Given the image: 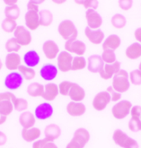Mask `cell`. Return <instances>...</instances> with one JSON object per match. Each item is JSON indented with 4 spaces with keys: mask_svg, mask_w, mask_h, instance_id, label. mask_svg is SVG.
<instances>
[{
    "mask_svg": "<svg viewBox=\"0 0 141 148\" xmlns=\"http://www.w3.org/2000/svg\"><path fill=\"white\" fill-rule=\"evenodd\" d=\"M128 77L129 75L126 71L122 69L120 70L112 77V88L119 93H124L129 90L131 84Z\"/></svg>",
    "mask_w": 141,
    "mask_h": 148,
    "instance_id": "6da1fadb",
    "label": "cell"
},
{
    "mask_svg": "<svg viewBox=\"0 0 141 148\" xmlns=\"http://www.w3.org/2000/svg\"><path fill=\"white\" fill-rule=\"evenodd\" d=\"M90 139V134L88 130L80 127L77 129L74 133L72 140L68 143L66 148H84Z\"/></svg>",
    "mask_w": 141,
    "mask_h": 148,
    "instance_id": "7a4b0ae2",
    "label": "cell"
},
{
    "mask_svg": "<svg viewBox=\"0 0 141 148\" xmlns=\"http://www.w3.org/2000/svg\"><path fill=\"white\" fill-rule=\"evenodd\" d=\"M58 32L63 39L67 41L76 40L78 36V31L73 21L70 20H64L60 22L58 27Z\"/></svg>",
    "mask_w": 141,
    "mask_h": 148,
    "instance_id": "3957f363",
    "label": "cell"
},
{
    "mask_svg": "<svg viewBox=\"0 0 141 148\" xmlns=\"http://www.w3.org/2000/svg\"><path fill=\"white\" fill-rule=\"evenodd\" d=\"M112 139L119 147L122 148H139V145L135 139L129 137L126 133L120 129L113 132Z\"/></svg>",
    "mask_w": 141,
    "mask_h": 148,
    "instance_id": "277c9868",
    "label": "cell"
},
{
    "mask_svg": "<svg viewBox=\"0 0 141 148\" xmlns=\"http://www.w3.org/2000/svg\"><path fill=\"white\" fill-rule=\"evenodd\" d=\"M16 96L11 92L0 93V114L3 116H8L12 112L14 106L13 101Z\"/></svg>",
    "mask_w": 141,
    "mask_h": 148,
    "instance_id": "5b68a950",
    "label": "cell"
},
{
    "mask_svg": "<svg viewBox=\"0 0 141 148\" xmlns=\"http://www.w3.org/2000/svg\"><path fill=\"white\" fill-rule=\"evenodd\" d=\"M132 108V104L128 101H121L112 107V115L117 119H122L129 114Z\"/></svg>",
    "mask_w": 141,
    "mask_h": 148,
    "instance_id": "8992f818",
    "label": "cell"
},
{
    "mask_svg": "<svg viewBox=\"0 0 141 148\" xmlns=\"http://www.w3.org/2000/svg\"><path fill=\"white\" fill-rule=\"evenodd\" d=\"M23 82V77L20 73L12 72L6 76L4 86L8 90H14L18 89Z\"/></svg>",
    "mask_w": 141,
    "mask_h": 148,
    "instance_id": "52a82bcc",
    "label": "cell"
},
{
    "mask_svg": "<svg viewBox=\"0 0 141 148\" xmlns=\"http://www.w3.org/2000/svg\"><path fill=\"white\" fill-rule=\"evenodd\" d=\"M131 119L129 122V128L132 132L141 131V107L135 106L131 108Z\"/></svg>",
    "mask_w": 141,
    "mask_h": 148,
    "instance_id": "ba28073f",
    "label": "cell"
},
{
    "mask_svg": "<svg viewBox=\"0 0 141 148\" xmlns=\"http://www.w3.org/2000/svg\"><path fill=\"white\" fill-rule=\"evenodd\" d=\"M13 34H14V38L21 46H26L31 44L32 40L31 32L26 30L23 26H18L16 28Z\"/></svg>",
    "mask_w": 141,
    "mask_h": 148,
    "instance_id": "9c48e42d",
    "label": "cell"
},
{
    "mask_svg": "<svg viewBox=\"0 0 141 148\" xmlns=\"http://www.w3.org/2000/svg\"><path fill=\"white\" fill-rule=\"evenodd\" d=\"M73 58L72 55L67 51L60 52L57 57V64L59 69L63 73H66V72L70 71L72 69Z\"/></svg>",
    "mask_w": 141,
    "mask_h": 148,
    "instance_id": "30bf717a",
    "label": "cell"
},
{
    "mask_svg": "<svg viewBox=\"0 0 141 148\" xmlns=\"http://www.w3.org/2000/svg\"><path fill=\"white\" fill-rule=\"evenodd\" d=\"M111 101V100L109 93L107 91H102L94 97L93 106L96 110L102 111L106 107Z\"/></svg>",
    "mask_w": 141,
    "mask_h": 148,
    "instance_id": "8fae6325",
    "label": "cell"
},
{
    "mask_svg": "<svg viewBox=\"0 0 141 148\" xmlns=\"http://www.w3.org/2000/svg\"><path fill=\"white\" fill-rule=\"evenodd\" d=\"M53 110L52 106L47 102L41 103L37 106L35 110V117L40 120H46L52 116Z\"/></svg>",
    "mask_w": 141,
    "mask_h": 148,
    "instance_id": "7c38bea8",
    "label": "cell"
},
{
    "mask_svg": "<svg viewBox=\"0 0 141 148\" xmlns=\"http://www.w3.org/2000/svg\"><path fill=\"white\" fill-rule=\"evenodd\" d=\"M64 48L67 52L76 53L78 56H83L86 50V45L81 40H72L66 41Z\"/></svg>",
    "mask_w": 141,
    "mask_h": 148,
    "instance_id": "4fadbf2b",
    "label": "cell"
},
{
    "mask_svg": "<svg viewBox=\"0 0 141 148\" xmlns=\"http://www.w3.org/2000/svg\"><path fill=\"white\" fill-rule=\"evenodd\" d=\"M120 62L115 61L114 64H104L103 68L99 71V74L101 77L104 80H108L114 77L120 69Z\"/></svg>",
    "mask_w": 141,
    "mask_h": 148,
    "instance_id": "5bb4252c",
    "label": "cell"
},
{
    "mask_svg": "<svg viewBox=\"0 0 141 148\" xmlns=\"http://www.w3.org/2000/svg\"><path fill=\"white\" fill-rule=\"evenodd\" d=\"M86 19L90 29H97L102 24V18L99 13L93 9H88L86 12Z\"/></svg>",
    "mask_w": 141,
    "mask_h": 148,
    "instance_id": "9a60e30c",
    "label": "cell"
},
{
    "mask_svg": "<svg viewBox=\"0 0 141 148\" xmlns=\"http://www.w3.org/2000/svg\"><path fill=\"white\" fill-rule=\"evenodd\" d=\"M58 74V69L52 64H46L43 65L40 70V75L46 81H52Z\"/></svg>",
    "mask_w": 141,
    "mask_h": 148,
    "instance_id": "2e32d148",
    "label": "cell"
},
{
    "mask_svg": "<svg viewBox=\"0 0 141 148\" xmlns=\"http://www.w3.org/2000/svg\"><path fill=\"white\" fill-rule=\"evenodd\" d=\"M42 50L46 57L49 59L56 58L59 51L57 44L53 40H47L42 45Z\"/></svg>",
    "mask_w": 141,
    "mask_h": 148,
    "instance_id": "e0dca14e",
    "label": "cell"
},
{
    "mask_svg": "<svg viewBox=\"0 0 141 148\" xmlns=\"http://www.w3.org/2000/svg\"><path fill=\"white\" fill-rule=\"evenodd\" d=\"M25 22L27 28L31 31H35L40 26L39 12L28 11L25 14Z\"/></svg>",
    "mask_w": 141,
    "mask_h": 148,
    "instance_id": "ac0fdd59",
    "label": "cell"
},
{
    "mask_svg": "<svg viewBox=\"0 0 141 148\" xmlns=\"http://www.w3.org/2000/svg\"><path fill=\"white\" fill-rule=\"evenodd\" d=\"M85 36L94 45H99L104 39V33L101 30H92L88 27L85 28Z\"/></svg>",
    "mask_w": 141,
    "mask_h": 148,
    "instance_id": "d6986e66",
    "label": "cell"
},
{
    "mask_svg": "<svg viewBox=\"0 0 141 148\" xmlns=\"http://www.w3.org/2000/svg\"><path fill=\"white\" fill-rule=\"evenodd\" d=\"M41 132L38 127H31V128H23L21 131V137L23 140L27 143L36 142L41 137Z\"/></svg>",
    "mask_w": 141,
    "mask_h": 148,
    "instance_id": "ffe728a7",
    "label": "cell"
},
{
    "mask_svg": "<svg viewBox=\"0 0 141 148\" xmlns=\"http://www.w3.org/2000/svg\"><path fill=\"white\" fill-rule=\"evenodd\" d=\"M104 62L99 55H92L88 58V69L91 73H99V71L103 68Z\"/></svg>",
    "mask_w": 141,
    "mask_h": 148,
    "instance_id": "44dd1931",
    "label": "cell"
},
{
    "mask_svg": "<svg viewBox=\"0 0 141 148\" xmlns=\"http://www.w3.org/2000/svg\"><path fill=\"white\" fill-rule=\"evenodd\" d=\"M6 68L10 71H15L21 66V57L17 53H8L5 58Z\"/></svg>",
    "mask_w": 141,
    "mask_h": 148,
    "instance_id": "7402d4cb",
    "label": "cell"
},
{
    "mask_svg": "<svg viewBox=\"0 0 141 148\" xmlns=\"http://www.w3.org/2000/svg\"><path fill=\"white\" fill-rule=\"evenodd\" d=\"M66 109L68 114L73 117L81 116L86 111V107L84 104L80 102H74V101L69 102Z\"/></svg>",
    "mask_w": 141,
    "mask_h": 148,
    "instance_id": "603a6c76",
    "label": "cell"
},
{
    "mask_svg": "<svg viewBox=\"0 0 141 148\" xmlns=\"http://www.w3.org/2000/svg\"><path fill=\"white\" fill-rule=\"evenodd\" d=\"M45 137L46 139H47L49 142H54L55 140H56L61 134V129L58 125L55 123H51L47 125L45 128Z\"/></svg>",
    "mask_w": 141,
    "mask_h": 148,
    "instance_id": "cb8c5ba5",
    "label": "cell"
},
{
    "mask_svg": "<svg viewBox=\"0 0 141 148\" xmlns=\"http://www.w3.org/2000/svg\"><path fill=\"white\" fill-rule=\"evenodd\" d=\"M59 94V86L55 83L46 84L44 87V93L42 98L47 101H54Z\"/></svg>",
    "mask_w": 141,
    "mask_h": 148,
    "instance_id": "d4e9b609",
    "label": "cell"
},
{
    "mask_svg": "<svg viewBox=\"0 0 141 148\" xmlns=\"http://www.w3.org/2000/svg\"><path fill=\"white\" fill-rule=\"evenodd\" d=\"M68 96L74 102H80L85 97V90L77 83H73L68 92Z\"/></svg>",
    "mask_w": 141,
    "mask_h": 148,
    "instance_id": "484cf974",
    "label": "cell"
},
{
    "mask_svg": "<svg viewBox=\"0 0 141 148\" xmlns=\"http://www.w3.org/2000/svg\"><path fill=\"white\" fill-rule=\"evenodd\" d=\"M23 61L26 64V67H29V68H34L36 67L37 64H39L40 61H41V58L39 54L37 53L36 50H29L27 51L24 56H23Z\"/></svg>",
    "mask_w": 141,
    "mask_h": 148,
    "instance_id": "4316f807",
    "label": "cell"
},
{
    "mask_svg": "<svg viewBox=\"0 0 141 148\" xmlns=\"http://www.w3.org/2000/svg\"><path fill=\"white\" fill-rule=\"evenodd\" d=\"M120 39L116 35H111L106 39L102 45L103 50H112L114 51L120 46Z\"/></svg>",
    "mask_w": 141,
    "mask_h": 148,
    "instance_id": "83f0119b",
    "label": "cell"
},
{
    "mask_svg": "<svg viewBox=\"0 0 141 148\" xmlns=\"http://www.w3.org/2000/svg\"><path fill=\"white\" fill-rule=\"evenodd\" d=\"M19 122L23 128H31L33 127L34 124L36 123V118L31 112L26 111L20 115Z\"/></svg>",
    "mask_w": 141,
    "mask_h": 148,
    "instance_id": "f1b7e54d",
    "label": "cell"
},
{
    "mask_svg": "<svg viewBox=\"0 0 141 148\" xmlns=\"http://www.w3.org/2000/svg\"><path fill=\"white\" fill-rule=\"evenodd\" d=\"M125 55L130 59H136L141 56V44L133 43L125 50Z\"/></svg>",
    "mask_w": 141,
    "mask_h": 148,
    "instance_id": "f546056e",
    "label": "cell"
},
{
    "mask_svg": "<svg viewBox=\"0 0 141 148\" xmlns=\"http://www.w3.org/2000/svg\"><path fill=\"white\" fill-rule=\"evenodd\" d=\"M44 86L38 82H32L27 86V93L32 97L42 96L44 93Z\"/></svg>",
    "mask_w": 141,
    "mask_h": 148,
    "instance_id": "4dcf8cb0",
    "label": "cell"
},
{
    "mask_svg": "<svg viewBox=\"0 0 141 148\" xmlns=\"http://www.w3.org/2000/svg\"><path fill=\"white\" fill-rule=\"evenodd\" d=\"M40 26L49 27L53 21L52 13L48 10H41L39 12Z\"/></svg>",
    "mask_w": 141,
    "mask_h": 148,
    "instance_id": "1f68e13d",
    "label": "cell"
},
{
    "mask_svg": "<svg viewBox=\"0 0 141 148\" xmlns=\"http://www.w3.org/2000/svg\"><path fill=\"white\" fill-rule=\"evenodd\" d=\"M4 14L7 18L16 21L20 16V8L17 5L7 7L4 10Z\"/></svg>",
    "mask_w": 141,
    "mask_h": 148,
    "instance_id": "d6a6232c",
    "label": "cell"
},
{
    "mask_svg": "<svg viewBox=\"0 0 141 148\" xmlns=\"http://www.w3.org/2000/svg\"><path fill=\"white\" fill-rule=\"evenodd\" d=\"M18 70L19 73L21 74V76L23 77V78H25L26 80H32L36 76V72L34 69L24 65H21Z\"/></svg>",
    "mask_w": 141,
    "mask_h": 148,
    "instance_id": "836d02e7",
    "label": "cell"
},
{
    "mask_svg": "<svg viewBox=\"0 0 141 148\" xmlns=\"http://www.w3.org/2000/svg\"><path fill=\"white\" fill-rule=\"evenodd\" d=\"M6 50L8 53H17L21 49V45H19V43L17 41L15 38H11L9 39L5 45Z\"/></svg>",
    "mask_w": 141,
    "mask_h": 148,
    "instance_id": "e575fe53",
    "label": "cell"
},
{
    "mask_svg": "<svg viewBox=\"0 0 141 148\" xmlns=\"http://www.w3.org/2000/svg\"><path fill=\"white\" fill-rule=\"evenodd\" d=\"M17 23L16 21L6 18L2 22V29L7 33H12V32H15L16 28H17Z\"/></svg>",
    "mask_w": 141,
    "mask_h": 148,
    "instance_id": "d590c367",
    "label": "cell"
},
{
    "mask_svg": "<svg viewBox=\"0 0 141 148\" xmlns=\"http://www.w3.org/2000/svg\"><path fill=\"white\" fill-rule=\"evenodd\" d=\"M86 59L83 56H78L73 58L72 62V69L71 70L77 71V70H81L84 69L86 67Z\"/></svg>",
    "mask_w": 141,
    "mask_h": 148,
    "instance_id": "8d00e7d4",
    "label": "cell"
},
{
    "mask_svg": "<svg viewBox=\"0 0 141 148\" xmlns=\"http://www.w3.org/2000/svg\"><path fill=\"white\" fill-rule=\"evenodd\" d=\"M125 23H126V20L125 16L121 14H115L111 18V24L113 25V27L117 29L123 28L125 26Z\"/></svg>",
    "mask_w": 141,
    "mask_h": 148,
    "instance_id": "74e56055",
    "label": "cell"
},
{
    "mask_svg": "<svg viewBox=\"0 0 141 148\" xmlns=\"http://www.w3.org/2000/svg\"><path fill=\"white\" fill-rule=\"evenodd\" d=\"M102 58L103 62L107 64H114L115 62V54L114 51L112 50H104L102 54Z\"/></svg>",
    "mask_w": 141,
    "mask_h": 148,
    "instance_id": "f35d334b",
    "label": "cell"
},
{
    "mask_svg": "<svg viewBox=\"0 0 141 148\" xmlns=\"http://www.w3.org/2000/svg\"><path fill=\"white\" fill-rule=\"evenodd\" d=\"M13 106L16 110L24 111L28 107V102L22 98H16L13 101Z\"/></svg>",
    "mask_w": 141,
    "mask_h": 148,
    "instance_id": "ab89813d",
    "label": "cell"
},
{
    "mask_svg": "<svg viewBox=\"0 0 141 148\" xmlns=\"http://www.w3.org/2000/svg\"><path fill=\"white\" fill-rule=\"evenodd\" d=\"M73 82H70L68 81H64L59 85V93L62 95H68L69 90L72 86Z\"/></svg>",
    "mask_w": 141,
    "mask_h": 148,
    "instance_id": "60d3db41",
    "label": "cell"
},
{
    "mask_svg": "<svg viewBox=\"0 0 141 148\" xmlns=\"http://www.w3.org/2000/svg\"><path fill=\"white\" fill-rule=\"evenodd\" d=\"M76 3L84 5L85 8L87 9H93L95 10L98 7V2L94 0H85V1H75Z\"/></svg>",
    "mask_w": 141,
    "mask_h": 148,
    "instance_id": "b9f144b4",
    "label": "cell"
},
{
    "mask_svg": "<svg viewBox=\"0 0 141 148\" xmlns=\"http://www.w3.org/2000/svg\"><path fill=\"white\" fill-rule=\"evenodd\" d=\"M130 79L132 84L138 86L141 84V72L140 70H134L130 74Z\"/></svg>",
    "mask_w": 141,
    "mask_h": 148,
    "instance_id": "7bdbcfd3",
    "label": "cell"
},
{
    "mask_svg": "<svg viewBox=\"0 0 141 148\" xmlns=\"http://www.w3.org/2000/svg\"><path fill=\"white\" fill-rule=\"evenodd\" d=\"M106 90H107V92H108L110 94V95H111V100L112 101H117L120 99V97H121L120 93L115 91V90L112 88V86H109Z\"/></svg>",
    "mask_w": 141,
    "mask_h": 148,
    "instance_id": "ee69618b",
    "label": "cell"
},
{
    "mask_svg": "<svg viewBox=\"0 0 141 148\" xmlns=\"http://www.w3.org/2000/svg\"><path fill=\"white\" fill-rule=\"evenodd\" d=\"M42 3V1H29L27 3V9L28 11H33L39 12V4Z\"/></svg>",
    "mask_w": 141,
    "mask_h": 148,
    "instance_id": "f6af8a7d",
    "label": "cell"
},
{
    "mask_svg": "<svg viewBox=\"0 0 141 148\" xmlns=\"http://www.w3.org/2000/svg\"><path fill=\"white\" fill-rule=\"evenodd\" d=\"M119 6L123 10H129L132 6V1L131 0H122L119 1Z\"/></svg>",
    "mask_w": 141,
    "mask_h": 148,
    "instance_id": "bcb514c9",
    "label": "cell"
},
{
    "mask_svg": "<svg viewBox=\"0 0 141 148\" xmlns=\"http://www.w3.org/2000/svg\"><path fill=\"white\" fill-rule=\"evenodd\" d=\"M46 138L44 139H41V140H37L36 142H34V143L32 144V148H41L43 144L46 142Z\"/></svg>",
    "mask_w": 141,
    "mask_h": 148,
    "instance_id": "7dc6e473",
    "label": "cell"
},
{
    "mask_svg": "<svg viewBox=\"0 0 141 148\" xmlns=\"http://www.w3.org/2000/svg\"><path fill=\"white\" fill-rule=\"evenodd\" d=\"M41 148H58V147L53 142H49L46 139Z\"/></svg>",
    "mask_w": 141,
    "mask_h": 148,
    "instance_id": "c3c4849f",
    "label": "cell"
},
{
    "mask_svg": "<svg viewBox=\"0 0 141 148\" xmlns=\"http://www.w3.org/2000/svg\"><path fill=\"white\" fill-rule=\"evenodd\" d=\"M7 140H8V138H7L5 133L3 132H0V147L3 146L7 143Z\"/></svg>",
    "mask_w": 141,
    "mask_h": 148,
    "instance_id": "681fc988",
    "label": "cell"
},
{
    "mask_svg": "<svg viewBox=\"0 0 141 148\" xmlns=\"http://www.w3.org/2000/svg\"><path fill=\"white\" fill-rule=\"evenodd\" d=\"M135 37L136 40L141 44V28L136 29V31L135 32Z\"/></svg>",
    "mask_w": 141,
    "mask_h": 148,
    "instance_id": "f907efd6",
    "label": "cell"
},
{
    "mask_svg": "<svg viewBox=\"0 0 141 148\" xmlns=\"http://www.w3.org/2000/svg\"><path fill=\"white\" fill-rule=\"evenodd\" d=\"M4 3L8 5V7H9V6H13L16 5V3H17V1L16 0H6L4 1Z\"/></svg>",
    "mask_w": 141,
    "mask_h": 148,
    "instance_id": "816d5d0a",
    "label": "cell"
},
{
    "mask_svg": "<svg viewBox=\"0 0 141 148\" xmlns=\"http://www.w3.org/2000/svg\"><path fill=\"white\" fill-rule=\"evenodd\" d=\"M6 120H7V117L3 116V115H1V114H0V125L3 124V123L6 122Z\"/></svg>",
    "mask_w": 141,
    "mask_h": 148,
    "instance_id": "f5cc1de1",
    "label": "cell"
},
{
    "mask_svg": "<svg viewBox=\"0 0 141 148\" xmlns=\"http://www.w3.org/2000/svg\"><path fill=\"white\" fill-rule=\"evenodd\" d=\"M2 67H3V64H2V61H1V59H0V70L2 69Z\"/></svg>",
    "mask_w": 141,
    "mask_h": 148,
    "instance_id": "db71d44e",
    "label": "cell"
},
{
    "mask_svg": "<svg viewBox=\"0 0 141 148\" xmlns=\"http://www.w3.org/2000/svg\"><path fill=\"white\" fill-rule=\"evenodd\" d=\"M139 70L141 72V63L140 64V65H139Z\"/></svg>",
    "mask_w": 141,
    "mask_h": 148,
    "instance_id": "11a10c76",
    "label": "cell"
}]
</instances>
